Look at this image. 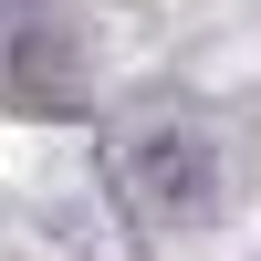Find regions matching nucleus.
Segmentation results:
<instances>
[{
	"instance_id": "1",
	"label": "nucleus",
	"mask_w": 261,
	"mask_h": 261,
	"mask_svg": "<svg viewBox=\"0 0 261 261\" xmlns=\"http://www.w3.org/2000/svg\"><path fill=\"white\" fill-rule=\"evenodd\" d=\"M105 178H115L146 220L178 230V220H209V209H220V146H209L188 115H136V125H115V146H105Z\"/></svg>"
}]
</instances>
